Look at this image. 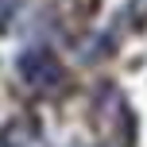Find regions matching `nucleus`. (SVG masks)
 Returning <instances> with one entry per match:
<instances>
[{
    "label": "nucleus",
    "mask_w": 147,
    "mask_h": 147,
    "mask_svg": "<svg viewBox=\"0 0 147 147\" xmlns=\"http://www.w3.org/2000/svg\"><path fill=\"white\" fill-rule=\"evenodd\" d=\"M39 58H43V54H39ZM23 78H27V81H39V85H43V81H58V66H54V62L51 58H43V62H35V54H27V58H23Z\"/></svg>",
    "instance_id": "obj_1"
}]
</instances>
